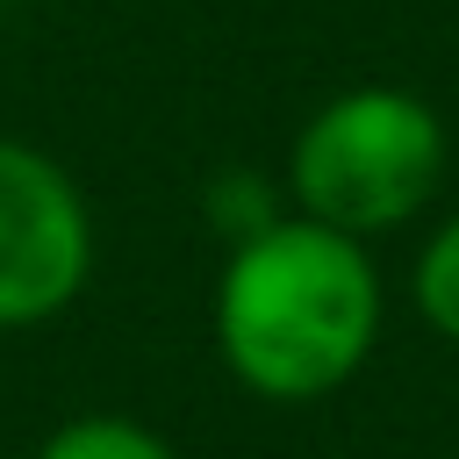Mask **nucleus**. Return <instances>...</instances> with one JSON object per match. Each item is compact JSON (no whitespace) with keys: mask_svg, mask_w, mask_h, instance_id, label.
<instances>
[{"mask_svg":"<svg viewBox=\"0 0 459 459\" xmlns=\"http://www.w3.org/2000/svg\"><path fill=\"white\" fill-rule=\"evenodd\" d=\"M215 351L258 402H323L380 344V273L366 237L316 215H273L230 237L215 273Z\"/></svg>","mask_w":459,"mask_h":459,"instance_id":"obj_1","label":"nucleus"},{"mask_svg":"<svg viewBox=\"0 0 459 459\" xmlns=\"http://www.w3.org/2000/svg\"><path fill=\"white\" fill-rule=\"evenodd\" d=\"M445 172V122L409 86H344L287 143V194L301 215L380 237L402 230Z\"/></svg>","mask_w":459,"mask_h":459,"instance_id":"obj_2","label":"nucleus"},{"mask_svg":"<svg viewBox=\"0 0 459 459\" xmlns=\"http://www.w3.org/2000/svg\"><path fill=\"white\" fill-rule=\"evenodd\" d=\"M93 280V208L29 136H0V337L57 323Z\"/></svg>","mask_w":459,"mask_h":459,"instance_id":"obj_3","label":"nucleus"},{"mask_svg":"<svg viewBox=\"0 0 459 459\" xmlns=\"http://www.w3.org/2000/svg\"><path fill=\"white\" fill-rule=\"evenodd\" d=\"M36 459H179L151 423H136V416H115V409H86V416H65L43 445H36Z\"/></svg>","mask_w":459,"mask_h":459,"instance_id":"obj_4","label":"nucleus"},{"mask_svg":"<svg viewBox=\"0 0 459 459\" xmlns=\"http://www.w3.org/2000/svg\"><path fill=\"white\" fill-rule=\"evenodd\" d=\"M409 294H416V316H423L437 337L459 344V215L437 222L430 244L416 251V280H409Z\"/></svg>","mask_w":459,"mask_h":459,"instance_id":"obj_5","label":"nucleus"}]
</instances>
